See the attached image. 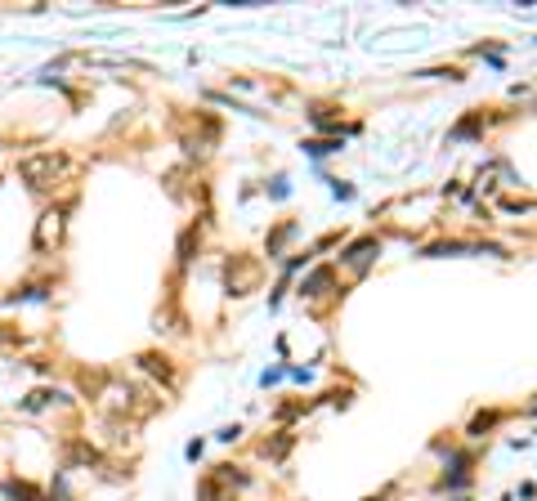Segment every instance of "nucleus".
Segmentation results:
<instances>
[{
  "instance_id": "f257e3e1",
  "label": "nucleus",
  "mask_w": 537,
  "mask_h": 501,
  "mask_svg": "<svg viewBox=\"0 0 537 501\" xmlns=\"http://www.w3.org/2000/svg\"><path fill=\"white\" fill-rule=\"evenodd\" d=\"M18 175L27 179L36 193H45V188H54V179L63 175V157H54V153H31L18 162Z\"/></svg>"
},
{
  "instance_id": "f03ea898",
  "label": "nucleus",
  "mask_w": 537,
  "mask_h": 501,
  "mask_svg": "<svg viewBox=\"0 0 537 501\" xmlns=\"http://www.w3.org/2000/svg\"><path fill=\"white\" fill-rule=\"evenodd\" d=\"M372 255H381V242H376V238H363V242H354V247L345 251V264H349V269H368V260H372Z\"/></svg>"
},
{
  "instance_id": "7ed1b4c3",
  "label": "nucleus",
  "mask_w": 537,
  "mask_h": 501,
  "mask_svg": "<svg viewBox=\"0 0 537 501\" xmlns=\"http://www.w3.org/2000/svg\"><path fill=\"white\" fill-rule=\"evenodd\" d=\"M59 229H63V210H50V215H40L36 247H50V238H59Z\"/></svg>"
},
{
  "instance_id": "20e7f679",
  "label": "nucleus",
  "mask_w": 537,
  "mask_h": 501,
  "mask_svg": "<svg viewBox=\"0 0 537 501\" xmlns=\"http://www.w3.org/2000/svg\"><path fill=\"white\" fill-rule=\"evenodd\" d=\"M331 286V269H318V273H309L305 282H300V295H309V300H318L322 291Z\"/></svg>"
}]
</instances>
